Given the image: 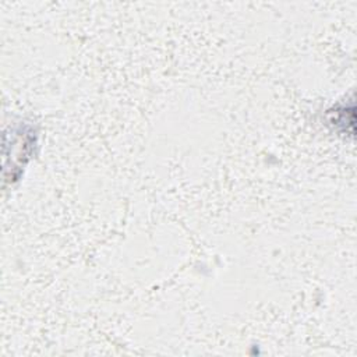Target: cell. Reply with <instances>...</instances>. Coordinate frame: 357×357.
Masks as SVG:
<instances>
[{"instance_id": "6da1fadb", "label": "cell", "mask_w": 357, "mask_h": 357, "mask_svg": "<svg viewBox=\"0 0 357 357\" xmlns=\"http://www.w3.org/2000/svg\"><path fill=\"white\" fill-rule=\"evenodd\" d=\"M7 135L11 137V141L4 139V160L11 158V163L4 167V173L10 169L11 170V177H14V166H21L25 165V160L31 156L32 152V145L36 144L35 139V132H32V127L29 126H20L14 130H11V134L6 132Z\"/></svg>"}]
</instances>
